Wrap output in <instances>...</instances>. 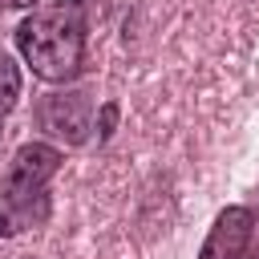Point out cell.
Masks as SVG:
<instances>
[{
  "label": "cell",
  "instance_id": "1",
  "mask_svg": "<svg viewBox=\"0 0 259 259\" xmlns=\"http://www.w3.org/2000/svg\"><path fill=\"white\" fill-rule=\"evenodd\" d=\"M85 40H89V0H57L32 8L16 24V49L32 77L49 85H65L85 69Z\"/></svg>",
  "mask_w": 259,
  "mask_h": 259
},
{
  "label": "cell",
  "instance_id": "2",
  "mask_svg": "<svg viewBox=\"0 0 259 259\" xmlns=\"http://www.w3.org/2000/svg\"><path fill=\"white\" fill-rule=\"evenodd\" d=\"M61 170V150L49 142H24L0 178V239L36 231L53 214L49 182Z\"/></svg>",
  "mask_w": 259,
  "mask_h": 259
},
{
  "label": "cell",
  "instance_id": "3",
  "mask_svg": "<svg viewBox=\"0 0 259 259\" xmlns=\"http://www.w3.org/2000/svg\"><path fill=\"white\" fill-rule=\"evenodd\" d=\"M36 125L65 142V146H81L93 130V97L85 89H61V93H49L40 97L36 105Z\"/></svg>",
  "mask_w": 259,
  "mask_h": 259
},
{
  "label": "cell",
  "instance_id": "4",
  "mask_svg": "<svg viewBox=\"0 0 259 259\" xmlns=\"http://www.w3.org/2000/svg\"><path fill=\"white\" fill-rule=\"evenodd\" d=\"M251 223H255V214L247 206H227L214 219V227H210L198 259H239L243 247H247V239H251Z\"/></svg>",
  "mask_w": 259,
  "mask_h": 259
},
{
  "label": "cell",
  "instance_id": "5",
  "mask_svg": "<svg viewBox=\"0 0 259 259\" xmlns=\"http://www.w3.org/2000/svg\"><path fill=\"white\" fill-rule=\"evenodd\" d=\"M16 97H20V69L8 53H0V117L16 105Z\"/></svg>",
  "mask_w": 259,
  "mask_h": 259
},
{
  "label": "cell",
  "instance_id": "6",
  "mask_svg": "<svg viewBox=\"0 0 259 259\" xmlns=\"http://www.w3.org/2000/svg\"><path fill=\"white\" fill-rule=\"evenodd\" d=\"M36 0H0V8H32Z\"/></svg>",
  "mask_w": 259,
  "mask_h": 259
},
{
  "label": "cell",
  "instance_id": "7",
  "mask_svg": "<svg viewBox=\"0 0 259 259\" xmlns=\"http://www.w3.org/2000/svg\"><path fill=\"white\" fill-rule=\"evenodd\" d=\"M0 121H4V117H0Z\"/></svg>",
  "mask_w": 259,
  "mask_h": 259
}]
</instances>
